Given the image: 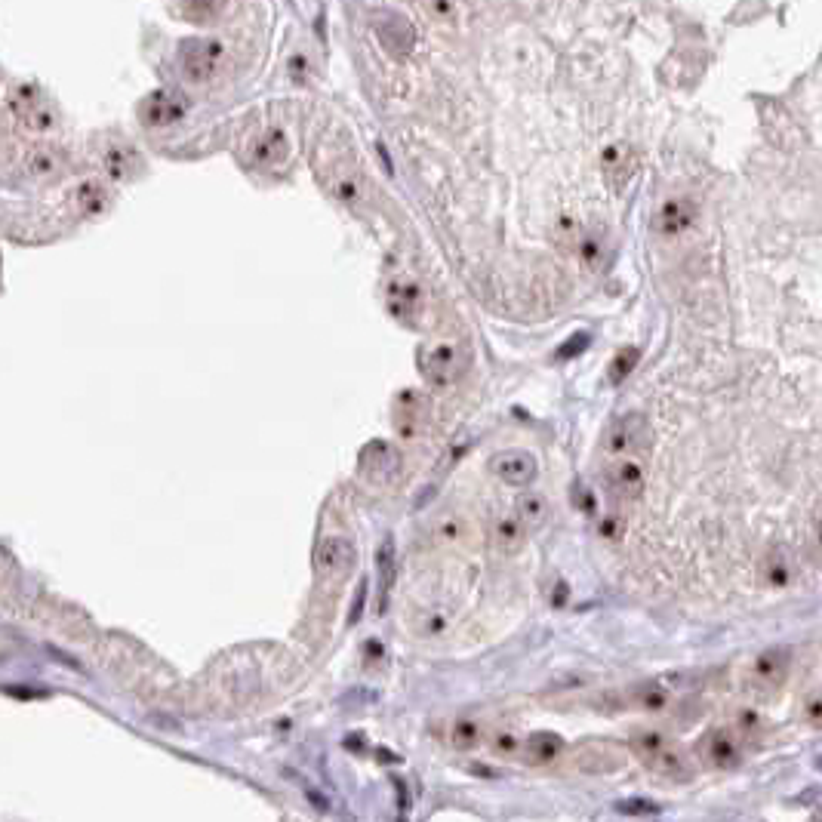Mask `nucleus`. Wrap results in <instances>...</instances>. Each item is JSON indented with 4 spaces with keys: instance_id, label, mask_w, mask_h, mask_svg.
<instances>
[{
    "instance_id": "1",
    "label": "nucleus",
    "mask_w": 822,
    "mask_h": 822,
    "mask_svg": "<svg viewBox=\"0 0 822 822\" xmlns=\"http://www.w3.org/2000/svg\"><path fill=\"white\" fill-rule=\"evenodd\" d=\"M632 755L653 770L656 776L669 782H687L696 773V764L687 749H681L672 736H665L662 730H635L629 739Z\"/></svg>"
},
{
    "instance_id": "2",
    "label": "nucleus",
    "mask_w": 822,
    "mask_h": 822,
    "mask_svg": "<svg viewBox=\"0 0 822 822\" xmlns=\"http://www.w3.org/2000/svg\"><path fill=\"white\" fill-rule=\"evenodd\" d=\"M789 672H792V650L789 647H767L746 669V690L758 699H770L786 687Z\"/></svg>"
},
{
    "instance_id": "3",
    "label": "nucleus",
    "mask_w": 822,
    "mask_h": 822,
    "mask_svg": "<svg viewBox=\"0 0 822 822\" xmlns=\"http://www.w3.org/2000/svg\"><path fill=\"white\" fill-rule=\"evenodd\" d=\"M222 65H225V44L216 41V37H191V41L179 47V68L194 84L216 81Z\"/></svg>"
},
{
    "instance_id": "4",
    "label": "nucleus",
    "mask_w": 822,
    "mask_h": 822,
    "mask_svg": "<svg viewBox=\"0 0 822 822\" xmlns=\"http://www.w3.org/2000/svg\"><path fill=\"white\" fill-rule=\"evenodd\" d=\"M604 453L616 459H632L635 453L650 447V422L644 413L616 416L604 432Z\"/></svg>"
},
{
    "instance_id": "5",
    "label": "nucleus",
    "mask_w": 822,
    "mask_h": 822,
    "mask_svg": "<svg viewBox=\"0 0 822 822\" xmlns=\"http://www.w3.org/2000/svg\"><path fill=\"white\" fill-rule=\"evenodd\" d=\"M742 739L733 727H712L696 742V761L706 770H733L742 761Z\"/></svg>"
},
{
    "instance_id": "6",
    "label": "nucleus",
    "mask_w": 822,
    "mask_h": 822,
    "mask_svg": "<svg viewBox=\"0 0 822 822\" xmlns=\"http://www.w3.org/2000/svg\"><path fill=\"white\" fill-rule=\"evenodd\" d=\"M10 108L34 133H50L56 127V111L37 84H16L10 93Z\"/></svg>"
},
{
    "instance_id": "7",
    "label": "nucleus",
    "mask_w": 822,
    "mask_h": 822,
    "mask_svg": "<svg viewBox=\"0 0 822 822\" xmlns=\"http://www.w3.org/2000/svg\"><path fill=\"white\" fill-rule=\"evenodd\" d=\"M465 370H468V355L462 345L438 342L422 355V376L438 388L453 385Z\"/></svg>"
},
{
    "instance_id": "8",
    "label": "nucleus",
    "mask_w": 822,
    "mask_h": 822,
    "mask_svg": "<svg viewBox=\"0 0 822 822\" xmlns=\"http://www.w3.org/2000/svg\"><path fill=\"white\" fill-rule=\"evenodd\" d=\"M188 105L185 96L173 93V90H154L151 96H145V102L139 105V117L142 124L151 130H167L173 124H182Z\"/></svg>"
},
{
    "instance_id": "9",
    "label": "nucleus",
    "mask_w": 822,
    "mask_h": 822,
    "mask_svg": "<svg viewBox=\"0 0 822 822\" xmlns=\"http://www.w3.org/2000/svg\"><path fill=\"white\" fill-rule=\"evenodd\" d=\"M490 472L508 487H527L539 475V462L530 450H502L490 459Z\"/></svg>"
},
{
    "instance_id": "10",
    "label": "nucleus",
    "mask_w": 822,
    "mask_h": 822,
    "mask_svg": "<svg viewBox=\"0 0 822 822\" xmlns=\"http://www.w3.org/2000/svg\"><path fill=\"white\" fill-rule=\"evenodd\" d=\"M358 561V552H355V542L345 539V536H324L318 542V552H315V567L321 576L327 579H342L345 573H351Z\"/></svg>"
},
{
    "instance_id": "11",
    "label": "nucleus",
    "mask_w": 822,
    "mask_h": 822,
    "mask_svg": "<svg viewBox=\"0 0 822 822\" xmlns=\"http://www.w3.org/2000/svg\"><path fill=\"white\" fill-rule=\"evenodd\" d=\"M376 34H379L382 47L398 59L410 56V50L416 47V28L398 13H382L376 19Z\"/></svg>"
},
{
    "instance_id": "12",
    "label": "nucleus",
    "mask_w": 822,
    "mask_h": 822,
    "mask_svg": "<svg viewBox=\"0 0 822 822\" xmlns=\"http://www.w3.org/2000/svg\"><path fill=\"white\" fill-rule=\"evenodd\" d=\"M647 487V478H644V468L641 462L635 459H616L610 468H607V490L616 496V499H638Z\"/></svg>"
},
{
    "instance_id": "13",
    "label": "nucleus",
    "mask_w": 822,
    "mask_h": 822,
    "mask_svg": "<svg viewBox=\"0 0 822 822\" xmlns=\"http://www.w3.org/2000/svg\"><path fill=\"white\" fill-rule=\"evenodd\" d=\"M564 752V739L552 730H533L527 733L524 746H521V758L530 764V767H545V764H555Z\"/></svg>"
},
{
    "instance_id": "14",
    "label": "nucleus",
    "mask_w": 822,
    "mask_h": 822,
    "mask_svg": "<svg viewBox=\"0 0 822 822\" xmlns=\"http://www.w3.org/2000/svg\"><path fill=\"white\" fill-rule=\"evenodd\" d=\"M601 167H604L607 185L613 191H622L638 170V158H635V151L629 145H610L604 151V158H601Z\"/></svg>"
},
{
    "instance_id": "15",
    "label": "nucleus",
    "mask_w": 822,
    "mask_h": 822,
    "mask_svg": "<svg viewBox=\"0 0 822 822\" xmlns=\"http://www.w3.org/2000/svg\"><path fill=\"white\" fill-rule=\"evenodd\" d=\"M388 311L404 324H413L422 315V290L413 281H395L388 287Z\"/></svg>"
},
{
    "instance_id": "16",
    "label": "nucleus",
    "mask_w": 822,
    "mask_h": 822,
    "mask_svg": "<svg viewBox=\"0 0 822 822\" xmlns=\"http://www.w3.org/2000/svg\"><path fill=\"white\" fill-rule=\"evenodd\" d=\"M576 764L585 773H613L625 764V752L613 742H595V746H585L576 758Z\"/></svg>"
},
{
    "instance_id": "17",
    "label": "nucleus",
    "mask_w": 822,
    "mask_h": 822,
    "mask_svg": "<svg viewBox=\"0 0 822 822\" xmlns=\"http://www.w3.org/2000/svg\"><path fill=\"white\" fill-rule=\"evenodd\" d=\"M250 158L259 167H281L290 158V142L281 130H265L253 145H250Z\"/></svg>"
},
{
    "instance_id": "18",
    "label": "nucleus",
    "mask_w": 822,
    "mask_h": 822,
    "mask_svg": "<svg viewBox=\"0 0 822 822\" xmlns=\"http://www.w3.org/2000/svg\"><path fill=\"white\" fill-rule=\"evenodd\" d=\"M361 465H364V472L373 478V481H379V484H385V481H391L398 475V468H401V459H398V453L391 450L388 444H382V441H376V444H370L367 450H364V456H361Z\"/></svg>"
},
{
    "instance_id": "19",
    "label": "nucleus",
    "mask_w": 822,
    "mask_h": 822,
    "mask_svg": "<svg viewBox=\"0 0 822 822\" xmlns=\"http://www.w3.org/2000/svg\"><path fill=\"white\" fill-rule=\"evenodd\" d=\"M99 161L111 179H130L133 173H139V154L127 142H108L99 154Z\"/></svg>"
},
{
    "instance_id": "20",
    "label": "nucleus",
    "mask_w": 822,
    "mask_h": 822,
    "mask_svg": "<svg viewBox=\"0 0 822 822\" xmlns=\"http://www.w3.org/2000/svg\"><path fill=\"white\" fill-rule=\"evenodd\" d=\"M696 222V204L690 198H672L665 201L656 213V228L662 234H681Z\"/></svg>"
},
{
    "instance_id": "21",
    "label": "nucleus",
    "mask_w": 822,
    "mask_h": 822,
    "mask_svg": "<svg viewBox=\"0 0 822 822\" xmlns=\"http://www.w3.org/2000/svg\"><path fill=\"white\" fill-rule=\"evenodd\" d=\"M490 539H493V548L499 555H518L524 539H527V527L515 515H502V518L493 521Z\"/></svg>"
},
{
    "instance_id": "22",
    "label": "nucleus",
    "mask_w": 822,
    "mask_h": 822,
    "mask_svg": "<svg viewBox=\"0 0 822 822\" xmlns=\"http://www.w3.org/2000/svg\"><path fill=\"white\" fill-rule=\"evenodd\" d=\"M761 576H764L767 585H773V589H786V585L795 579V567H792L789 552H782V548H770V552L761 558Z\"/></svg>"
},
{
    "instance_id": "23",
    "label": "nucleus",
    "mask_w": 822,
    "mask_h": 822,
    "mask_svg": "<svg viewBox=\"0 0 822 822\" xmlns=\"http://www.w3.org/2000/svg\"><path fill=\"white\" fill-rule=\"evenodd\" d=\"M487 742V727L475 718H459L450 724V746L459 752H475Z\"/></svg>"
},
{
    "instance_id": "24",
    "label": "nucleus",
    "mask_w": 822,
    "mask_h": 822,
    "mask_svg": "<svg viewBox=\"0 0 822 822\" xmlns=\"http://www.w3.org/2000/svg\"><path fill=\"white\" fill-rule=\"evenodd\" d=\"M225 0H176V16L191 25H213L222 16Z\"/></svg>"
},
{
    "instance_id": "25",
    "label": "nucleus",
    "mask_w": 822,
    "mask_h": 822,
    "mask_svg": "<svg viewBox=\"0 0 822 822\" xmlns=\"http://www.w3.org/2000/svg\"><path fill=\"white\" fill-rule=\"evenodd\" d=\"M25 170L28 176L34 179H53L59 170H62V158L56 148H47V145H34L28 154H25Z\"/></svg>"
},
{
    "instance_id": "26",
    "label": "nucleus",
    "mask_w": 822,
    "mask_h": 822,
    "mask_svg": "<svg viewBox=\"0 0 822 822\" xmlns=\"http://www.w3.org/2000/svg\"><path fill=\"white\" fill-rule=\"evenodd\" d=\"M515 518L527 527V530H539L548 521V502L539 493H521L515 499Z\"/></svg>"
},
{
    "instance_id": "27",
    "label": "nucleus",
    "mask_w": 822,
    "mask_h": 822,
    "mask_svg": "<svg viewBox=\"0 0 822 822\" xmlns=\"http://www.w3.org/2000/svg\"><path fill=\"white\" fill-rule=\"evenodd\" d=\"M629 709H641V712H659L669 706V693H665L662 684H638L629 690V699H625Z\"/></svg>"
},
{
    "instance_id": "28",
    "label": "nucleus",
    "mask_w": 822,
    "mask_h": 822,
    "mask_svg": "<svg viewBox=\"0 0 822 822\" xmlns=\"http://www.w3.org/2000/svg\"><path fill=\"white\" fill-rule=\"evenodd\" d=\"M376 567H379V582H382V589H379V610H385L388 589H391V582H395V545H391V539L382 542L379 555H376Z\"/></svg>"
},
{
    "instance_id": "29",
    "label": "nucleus",
    "mask_w": 822,
    "mask_h": 822,
    "mask_svg": "<svg viewBox=\"0 0 822 822\" xmlns=\"http://www.w3.org/2000/svg\"><path fill=\"white\" fill-rule=\"evenodd\" d=\"M490 742V752L496 758H518L521 755V746H524V739L512 730V727H499L487 736Z\"/></svg>"
},
{
    "instance_id": "30",
    "label": "nucleus",
    "mask_w": 822,
    "mask_h": 822,
    "mask_svg": "<svg viewBox=\"0 0 822 822\" xmlns=\"http://www.w3.org/2000/svg\"><path fill=\"white\" fill-rule=\"evenodd\" d=\"M552 241H555L558 250L576 253V250H579V241H582V228H579V222L570 219V216H561V219L555 222V228H552Z\"/></svg>"
},
{
    "instance_id": "31",
    "label": "nucleus",
    "mask_w": 822,
    "mask_h": 822,
    "mask_svg": "<svg viewBox=\"0 0 822 822\" xmlns=\"http://www.w3.org/2000/svg\"><path fill=\"white\" fill-rule=\"evenodd\" d=\"M638 361H641V351L635 348V345H629V348H622V351H616V358L610 361V370H607V376H610V382L613 385H619V382H625L632 376V370L638 367Z\"/></svg>"
},
{
    "instance_id": "32",
    "label": "nucleus",
    "mask_w": 822,
    "mask_h": 822,
    "mask_svg": "<svg viewBox=\"0 0 822 822\" xmlns=\"http://www.w3.org/2000/svg\"><path fill=\"white\" fill-rule=\"evenodd\" d=\"M105 188L99 185V182H87V185H81L77 188V194H74V204L81 207L87 216H96V213H102L105 210Z\"/></svg>"
},
{
    "instance_id": "33",
    "label": "nucleus",
    "mask_w": 822,
    "mask_h": 822,
    "mask_svg": "<svg viewBox=\"0 0 822 822\" xmlns=\"http://www.w3.org/2000/svg\"><path fill=\"white\" fill-rule=\"evenodd\" d=\"M579 259L585 262V265H598V259H601V238L595 231H582V241H579Z\"/></svg>"
},
{
    "instance_id": "34",
    "label": "nucleus",
    "mask_w": 822,
    "mask_h": 822,
    "mask_svg": "<svg viewBox=\"0 0 822 822\" xmlns=\"http://www.w3.org/2000/svg\"><path fill=\"white\" fill-rule=\"evenodd\" d=\"M589 342H592L589 333H576V336H570V339L558 348V361H570V358L582 355V351L589 348Z\"/></svg>"
},
{
    "instance_id": "35",
    "label": "nucleus",
    "mask_w": 822,
    "mask_h": 822,
    "mask_svg": "<svg viewBox=\"0 0 822 822\" xmlns=\"http://www.w3.org/2000/svg\"><path fill=\"white\" fill-rule=\"evenodd\" d=\"M804 721L813 730H822V690H816V693L807 696V702H804Z\"/></svg>"
},
{
    "instance_id": "36",
    "label": "nucleus",
    "mask_w": 822,
    "mask_h": 822,
    "mask_svg": "<svg viewBox=\"0 0 822 822\" xmlns=\"http://www.w3.org/2000/svg\"><path fill=\"white\" fill-rule=\"evenodd\" d=\"M422 7L432 13L438 22H450L456 13V0H422Z\"/></svg>"
},
{
    "instance_id": "37",
    "label": "nucleus",
    "mask_w": 822,
    "mask_h": 822,
    "mask_svg": "<svg viewBox=\"0 0 822 822\" xmlns=\"http://www.w3.org/2000/svg\"><path fill=\"white\" fill-rule=\"evenodd\" d=\"M447 542H459L462 539V533H465V524L459 521V518H447V521H441V530H438Z\"/></svg>"
},
{
    "instance_id": "38",
    "label": "nucleus",
    "mask_w": 822,
    "mask_h": 822,
    "mask_svg": "<svg viewBox=\"0 0 822 822\" xmlns=\"http://www.w3.org/2000/svg\"><path fill=\"white\" fill-rule=\"evenodd\" d=\"M619 813H644V816H650V813H659V807L650 804V801H625V804H619Z\"/></svg>"
},
{
    "instance_id": "39",
    "label": "nucleus",
    "mask_w": 822,
    "mask_h": 822,
    "mask_svg": "<svg viewBox=\"0 0 822 822\" xmlns=\"http://www.w3.org/2000/svg\"><path fill=\"white\" fill-rule=\"evenodd\" d=\"M601 533H604V536H610V539H616V536L622 533V521H619V518H613V515H610V518H604V521H601Z\"/></svg>"
},
{
    "instance_id": "40",
    "label": "nucleus",
    "mask_w": 822,
    "mask_h": 822,
    "mask_svg": "<svg viewBox=\"0 0 822 822\" xmlns=\"http://www.w3.org/2000/svg\"><path fill=\"white\" fill-rule=\"evenodd\" d=\"M816 542H819V548H822V518H819V524H816Z\"/></svg>"
},
{
    "instance_id": "41",
    "label": "nucleus",
    "mask_w": 822,
    "mask_h": 822,
    "mask_svg": "<svg viewBox=\"0 0 822 822\" xmlns=\"http://www.w3.org/2000/svg\"><path fill=\"white\" fill-rule=\"evenodd\" d=\"M816 767H819V770H822V758H816Z\"/></svg>"
}]
</instances>
